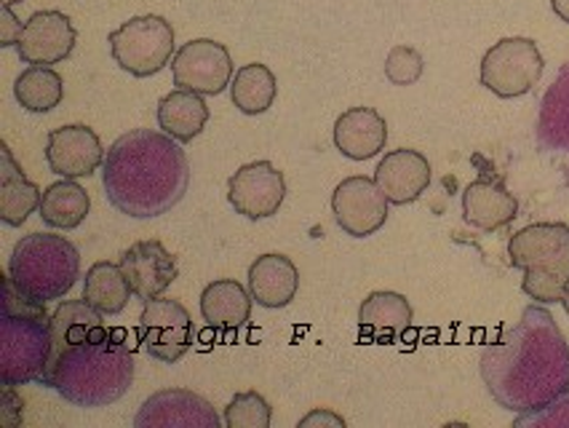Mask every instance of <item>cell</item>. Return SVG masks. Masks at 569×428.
I'll list each match as a JSON object with an SVG mask.
<instances>
[{"instance_id": "1", "label": "cell", "mask_w": 569, "mask_h": 428, "mask_svg": "<svg viewBox=\"0 0 569 428\" xmlns=\"http://www.w3.org/2000/svg\"><path fill=\"white\" fill-rule=\"evenodd\" d=\"M38 384L86 410L112 405L134 384L129 335L104 325L86 300L59 302L51 313V354Z\"/></svg>"}, {"instance_id": "2", "label": "cell", "mask_w": 569, "mask_h": 428, "mask_svg": "<svg viewBox=\"0 0 569 428\" xmlns=\"http://www.w3.org/2000/svg\"><path fill=\"white\" fill-rule=\"evenodd\" d=\"M487 391L508 412H532L569 388V342L546 308L529 306L481 351Z\"/></svg>"}, {"instance_id": "3", "label": "cell", "mask_w": 569, "mask_h": 428, "mask_svg": "<svg viewBox=\"0 0 569 428\" xmlns=\"http://www.w3.org/2000/svg\"><path fill=\"white\" fill-rule=\"evenodd\" d=\"M180 145L153 129L118 137L102 163V188L110 207L131 220L171 212L190 186V163Z\"/></svg>"}, {"instance_id": "4", "label": "cell", "mask_w": 569, "mask_h": 428, "mask_svg": "<svg viewBox=\"0 0 569 428\" xmlns=\"http://www.w3.org/2000/svg\"><path fill=\"white\" fill-rule=\"evenodd\" d=\"M51 354V316L46 302L19 292L11 276L3 279L0 321V384L28 386L41 380Z\"/></svg>"}, {"instance_id": "5", "label": "cell", "mask_w": 569, "mask_h": 428, "mask_svg": "<svg viewBox=\"0 0 569 428\" xmlns=\"http://www.w3.org/2000/svg\"><path fill=\"white\" fill-rule=\"evenodd\" d=\"M511 266L525 271L521 289L538 302H561L569 285V226L532 222L508 241Z\"/></svg>"}, {"instance_id": "6", "label": "cell", "mask_w": 569, "mask_h": 428, "mask_svg": "<svg viewBox=\"0 0 569 428\" xmlns=\"http://www.w3.org/2000/svg\"><path fill=\"white\" fill-rule=\"evenodd\" d=\"M9 276L19 292L32 300H59L81 279V255L76 243L54 233H30L14 243Z\"/></svg>"}, {"instance_id": "7", "label": "cell", "mask_w": 569, "mask_h": 428, "mask_svg": "<svg viewBox=\"0 0 569 428\" xmlns=\"http://www.w3.org/2000/svg\"><path fill=\"white\" fill-rule=\"evenodd\" d=\"M108 43L118 68L134 78H150L161 72L177 49L171 22L156 14L131 17L129 22L110 32Z\"/></svg>"}, {"instance_id": "8", "label": "cell", "mask_w": 569, "mask_h": 428, "mask_svg": "<svg viewBox=\"0 0 569 428\" xmlns=\"http://www.w3.org/2000/svg\"><path fill=\"white\" fill-rule=\"evenodd\" d=\"M546 59L532 38H502L481 59V86L502 100L525 97L540 83Z\"/></svg>"}, {"instance_id": "9", "label": "cell", "mask_w": 569, "mask_h": 428, "mask_svg": "<svg viewBox=\"0 0 569 428\" xmlns=\"http://www.w3.org/2000/svg\"><path fill=\"white\" fill-rule=\"evenodd\" d=\"M137 332L148 357L161 365H177L190 351L196 338L188 308L171 298H153L144 302Z\"/></svg>"}, {"instance_id": "10", "label": "cell", "mask_w": 569, "mask_h": 428, "mask_svg": "<svg viewBox=\"0 0 569 428\" xmlns=\"http://www.w3.org/2000/svg\"><path fill=\"white\" fill-rule=\"evenodd\" d=\"M233 57L228 46L211 41V38H196L188 41L171 59V81L177 89L196 91L203 97H217L233 81Z\"/></svg>"}, {"instance_id": "11", "label": "cell", "mask_w": 569, "mask_h": 428, "mask_svg": "<svg viewBox=\"0 0 569 428\" xmlns=\"http://www.w3.org/2000/svg\"><path fill=\"white\" fill-rule=\"evenodd\" d=\"M388 199L380 186L369 177H348L332 193V212L337 226L342 233L353 236V239H367L386 226L388 220Z\"/></svg>"}, {"instance_id": "12", "label": "cell", "mask_w": 569, "mask_h": 428, "mask_svg": "<svg viewBox=\"0 0 569 428\" xmlns=\"http://www.w3.org/2000/svg\"><path fill=\"white\" fill-rule=\"evenodd\" d=\"M287 199V180L270 161L247 163L230 177L228 201L238 215L247 220H264L273 217Z\"/></svg>"}, {"instance_id": "13", "label": "cell", "mask_w": 569, "mask_h": 428, "mask_svg": "<svg viewBox=\"0 0 569 428\" xmlns=\"http://www.w3.org/2000/svg\"><path fill=\"white\" fill-rule=\"evenodd\" d=\"M220 415L207 399L188 388L158 391L139 407L137 428H220Z\"/></svg>"}, {"instance_id": "14", "label": "cell", "mask_w": 569, "mask_h": 428, "mask_svg": "<svg viewBox=\"0 0 569 428\" xmlns=\"http://www.w3.org/2000/svg\"><path fill=\"white\" fill-rule=\"evenodd\" d=\"M46 163L51 175L64 177V180H83L104 163V148L94 129L70 123V127L49 131Z\"/></svg>"}, {"instance_id": "15", "label": "cell", "mask_w": 569, "mask_h": 428, "mask_svg": "<svg viewBox=\"0 0 569 428\" xmlns=\"http://www.w3.org/2000/svg\"><path fill=\"white\" fill-rule=\"evenodd\" d=\"M76 28L62 11H36L19 38L17 51L24 64H59L76 49Z\"/></svg>"}, {"instance_id": "16", "label": "cell", "mask_w": 569, "mask_h": 428, "mask_svg": "<svg viewBox=\"0 0 569 428\" xmlns=\"http://www.w3.org/2000/svg\"><path fill=\"white\" fill-rule=\"evenodd\" d=\"M121 268L131 289H134V298L142 302L161 298L180 273L177 271V257L156 239L131 243L121 255Z\"/></svg>"}, {"instance_id": "17", "label": "cell", "mask_w": 569, "mask_h": 428, "mask_svg": "<svg viewBox=\"0 0 569 428\" xmlns=\"http://www.w3.org/2000/svg\"><path fill=\"white\" fill-rule=\"evenodd\" d=\"M375 182L380 186L390 203L407 207V203L420 199L428 190V186H431V163H428V158L422 156L420 150H390V153H386V158L377 163Z\"/></svg>"}, {"instance_id": "18", "label": "cell", "mask_w": 569, "mask_h": 428, "mask_svg": "<svg viewBox=\"0 0 569 428\" xmlns=\"http://www.w3.org/2000/svg\"><path fill=\"white\" fill-rule=\"evenodd\" d=\"M249 292L257 306L287 308L300 292V271L287 255H260L249 266Z\"/></svg>"}, {"instance_id": "19", "label": "cell", "mask_w": 569, "mask_h": 428, "mask_svg": "<svg viewBox=\"0 0 569 428\" xmlns=\"http://www.w3.org/2000/svg\"><path fill=\"white\" fill-rule=\"evenodd\" d=\"M388 142V123L375 108H350L335 121V148L350 161L375 158Z\"/></svg>"}, {"instance_id": "20", "label": "cell", "mask_w": 569, "mask_h": 428, "mask_svg": "<svg viewBox=\"0 0 569 428\" xmlns=\"http://www.w3.org/2000/svg\"><path fill=\"white\" fill-rule=\"evenodd\" d=\"M516 215H519V201L500 180L481 177L462 190V217L468 226L492 233L513 222Z\"/></svg>"}, {"instance_id": "21", "label": "cell", "mask_w": 569, "mask_h": 428, "mask_svg": "<svg viewBox=\"0 0 569 428\" xmlns=\"http://www.w3.org/2000/svg\"><path fill=\"white\" fill-rule=\"evenodd\" d=\"M41 188L24 177L14 161L9 145H0V220L9 228H19L41 207Z\"/></svg>"}, {"instance_id": "22", "label": "cell", "mask_w": 569, "mask_h": 428, "mask_svg": "<svg viewBox=\"0 0 569 428\" xmlns=\"http://www.w3.org/2000/svg\"><path fill=\"white\" fill-rule=\"evenodd\" d=\"M412 306L401 292H372L359 308V325L372 340L393 342L412 327Z\"/></svg>"}, {"instance_id": "23", "label": "cell", "mask_w": 569, "mask_h": 428, "mask_svg": "<svg viewBox=\"0 0 569 428\" xmlns=\"http://www.w3.org/2000/svg\"><path fill=\"white\" fill-rule=\"evenodd\" d=\"M538 142L546 150L569 153V62L561 64L540 100Z\"/></svg>"}, {"instance_id": "24", "label": "cell", "mask_w": 569, "mask_h": 428, "mask_svg": "<svg viewBox=\"0 0 569 428\" xmlns=\"http://www.w3.org/2000/svg\"><path fill=\"white\" fill-rule=\"evenodd\" d=\"M251 292L236 279H217L203 289L201 316L209 327L238 329L247 327L251 319Z\"/></svg>"}, {"instance_id": "25", "label": "cell", "mask_w": 569, "mask_h": 428, "mask_svg": "<svg viewBox=\"0 0 569 428\" xmlns=\"http://www.w3.org/2000/svg\"><path fill=\"white\" fill-rule=\"evenodd\" d=\"M209 123V104L203 94L177 89L158 102V127L177 142H193Z\"/></svg>"}, {"instance_id": "26", "label": "cell", "mask_w": 569, "mask_h": 428, "mask_svg": "<svg viewBox=\"0 0 569 428\" xmlns=\"http://www.w3.org/2000/svg\"><path fill=\"white\" fill-rule=\"evenodd\" d=\"M131 289L129 279H126L121 262H108L99 260L86 271L83 279V300L89 302L91 308H97L102 316H118L129 306Z\"/></svg>"}, {"instance_id": "27", "label": "cell", "mask_w": 569, "mask_h": 428, "mask_svg": "<svg viewBox=\"0 0 569 428\" xmlns=\"http://www.w3.org/2000/svg\"><path fill=\"white\" fill-rule=\"evenodd\" d=\"M91 199L86 193L83 186H78L76 180H59L54 186H49L41 196V220L49 228L57 230H76L83 226V220L89 217Z\"/></svg>"}, {"instance_id": "28", "label": "cell", "mask_w": 569, "mask_h": 428, "mask_svg": "<svg viewBox=\"0 0 569 428\" xmlns=\"http://www.w3.org/2000/svg\"><path fill=\"white\" fill-rule=\"evenodd\" d=\"M278 97L276 72L268 64L251 62L236 70V78L230 81V100L243 116H262L273 108Z\"/></svg>"}, {"instance_id": "29", "label": "cell", "mask_w": 569, "mask_h": 428, "mask_svg": "<svg viewBox=\"0 0 569 428\" xmlns=\"http://www.w3.org/2000/svg\"><path fill=\"white\" fill-rule=\"evenodd\" d=\"M14 97L28 113H51L64 100V81L49 64H32L14 81Z\"/></svg>"}, {"instance_id": "30", "label": "cell", "mask_w": 569, "mask_h": 428, "mask_svg": "<svg viewBox=\"0 0 569 428\" xmlns=\"http://www.w3.org/2000/svg\"><path fill=\"white\" fill-rule=\"evenodd\" d=\"M268 399L257 391L236 394L230 405L224 407V426L228 428H268L270 426Z\"/></svg>"}, {"instance_id": "31", "label": "cell", "mask_w": 569, "mask_h": 428, "mask_svg": "<svg viewBox=\"0 0 569 428\" xmlns=\"http://www.w3.org/2000/svg\"><path fill=\"white\" fill-rule=\"evenodd\" d=\"M426 62L412 46H393L386 59V78L393 86H412L420 81Z\"/></svg>"}, {"instance_id": "32", "label": "cell", "mask_w": 569, "mask_h": 428, "mask_svg": "<svg viewBox=\"0 0 569 428\" xmlns=\"http://www.w3.org/2000/svg\"><path fill=\"white\" fill-rule=\"evenodd\" d=\"M516 428H569V388L565 394H559L553 401H548L546 407L532 412H521L513 420Z\"/></svg>"}, {"instance_id": "33", "label": "cell", "mask_w": 569, "mask_h": 428, "mask_svg": "<svg viewBox=\"0 0 569 428\" xmlns=\"http://www.w3.org/2000/svg\"><path fill=\"white\" fill-rule=\"evenodd\" d=\"M22 32H24V24L19 22L14 11H11V6H3V9H0V46H3V49L17 46L19 38H22Z\"/></svg>"}, {"instance_id": "34", "label": "cell", "mask_w": 569, "mask_h": 428, "mask_svg": "<svg viewBox=\"0 0 569 428\" xmlns=\"http://www.w3.org/2000/svg\"><path fill=\"white\" fill-rule=\"evenodd\" d=\"M0 424L3 426L22 424V399L14 394V386H3V397H0Z\"/></svg>"}, {"instance_id": "35", "label": "cell", "mask_w": 569, "mask_h": 428, "mask_svg": "<svg viewBox=\"0 0 569 428\" xmlns=\"http://www.w3.org/2000/svg\"><path fill=\"white\" fill-rule=\"evenodd\" d=\"M316 424H329V426H337V428H346V420H342L340 415H335L329 410H313L300 420V426H316Z\"/></svg>"}, {"instance_id": "36", "label": "cell", "mask_w": 569, "mask_h": 428, "mask_svg": "<svg viewBox=\"0 0 569 428\" xmlns=\"http://www.w3.org/2000/svg\"><path fill=\"white\" fill-rule=\"evenodd\" d=\"M551 9H553V14L561 19V22L569 24V0H551Z\"/></svg>"}, {"instance_id": "37", "label": "cell", "mask_w": 569, "mask_h": 428, "mask_svg": "<svg viewBox=\"0 0 569 428\" xmlns=\"http://www.w3.org/2000/svg\"><path fill=\"white\" fill-rule=\"evenodd\" d=\"M561 306H565V311L569 313V285H567V289H565V298H561Z\"/></svg>"}, {"instance_id": "38", "label": "cell", "mask_w": 569, "mask_h": 428, "mask_svg": "<svg viewBox=\"0 0 569 428\" xmlns=\"http://www.w3.org/2000/svg\"><path fill=\"white\" fill-rule=\"evenodd\" d=\"M0 3H3V6H17V3H22V0H0Z\"/></svg>"}]
</instances>
